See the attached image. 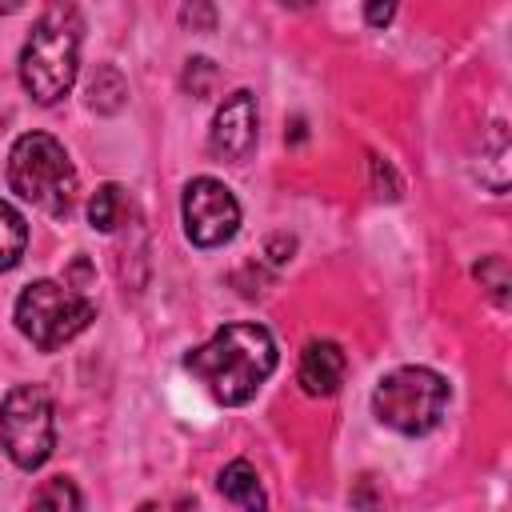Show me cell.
<instances>
[{"label":"cell","instance_id":"6da1fadb","mask_svg":"<svg viewBox=\"0 0 512 512\" xmlns=\"http://www.w3.org/2000/svg\"><path fill=\"white\" fill-rule=\"evenodd\" d=\"M184 368L220 404H248L276 368V340L264 324H224L208 344L184 356Z\"/></svg>","mask_w":512,"mask_h":512},{"label":"cell","instance_id":"7a4b0ae2","mask_svg":"<svg viewBox=\"0 0 512 512\" xmlns=\"http://www.w3.org/2000/svg\"><path fill=\"white\" fill-rule=\"evenodd\" d=\"M80 12L64 0H56L40 20L32 24V36L20 52V84L36 104H56L76 84L80 68Z\"/></svg>","mask_w":512,"mask_h":512},{"label":"cell","instance_id":"3957f363","mask_svg":"<svg viewBox=\"0 0 512 512\" xmlns=\"http://www.w3.org/2000/svg\"><path fill=\"white\" fill-rule=\"evenodd\" d=\"M8 184L20 200L52 220H64L76 204V168L64 144L48 132H24L8 152Z\"/></svg>","mask_w":512,"mask_h":512},{"label":"cell","instance_id":"277c9868","mask_svg":"<svg viewBox=\"0 0 512 512\" xmlns=\"http://www.w3.org/2000/svg\"><path fill=\"white\" fill-rule=\"evenodd\" d=\"M96 320V304L84 288L60 280H36L16 296V328L40 352H56Z\"/></svg>","mask_w":512,"mask_h":512},{"label":"cell","instance_id":"5b68a950","mask_svg":"<svg viewBox=\"0 0 512 512\" xmlns=\"http://www.w3.org/2000/svg\"><path fill=\"white\" fill-rule=\"evenodd\" d=\"M448 380L432 368H396L388 372L376 392H372V412L380 416V424L404 432V436H424L440 424L444 408H448Z\"/></svg>","mask_w":512,"mask_h":512},{"label":"cell","instance_id":"8992f818","mask_svg":"<svg viewBox=\"0 0 512 512\" xmlns=\"http://www.w3.org/2000/svg\"><path fill=\"white\" fill-rule=\"evenodd\" d=\"M0 444L16 468H40L56 448V412L44 384H16L0 404Z\"/></svg>","mask_w":512,"mask_h":512},{"label":"cell","instance_id":"52a82bcc","mask_svg":"<svg viewBox=\"0 0 512 512\" xmlns=\"http://www.w3.org/2000/svg\"><path fill=\"white\" fill-rule=\"evenodd\" d=\"M180 212H184V236L196 248H220L240 228V204H236V196L220 180H212V176H196L184 188Z\"/></svg>","mask_w":512,"mask_h":512},{"label":"cell","instance_id":"ba28073f","mask_svg":"<svg viewBox=\"0 0 512 512\" xmlns=\"http://www.w3.org/2000/svg\"><path fill=\"white\" fill-rule=\"evenodd\" d=\"M208 144L220 160H244L256 144V96L252 92H232L224 96V104L216 108L212 116V132H208Z\"/></svg>","mask_w":512,"mask_h":512},{"label":"cell","instance_id":"9c48e42d","mask_svg":"<svg viewBox=\"0 0 512 512\" xmlns=\"http://www.w3.org/2000/svg\"><path fill=\"white\" fill-rule=\"evenodd\" d=\"M344 372H348V360H344V348L332 344V340H312L304 352H300V388L308 396H332L340 384H344Z\"/></svg>","mask_w":512,"mask_h":512},{"label":"cell","instance_id":"30bf717a","mask_svg":"<svg viewBox=\"0 0 512 512\" xmlns=\"http://www.w3.org/2000/svg\"><path fill=\"white\" fill-rule=\"evenodd\" d=\"M220 496L236 508H264V492H260V476L248 460H232L220 472Z\"/></svg>","mask_w":512,"mask_h":512},{"label":"cell","instance_id":"8fae6325","mask_svg":"<svg viewBox=\"0 0 512 512\" xmlns=\"http://www.w3.org/2000/svg\"><path fill=\"white\" fill-rule=\"evenodd\" d=\"M124 212H128V196H124L120 184H100L88 200V220H92L96 232H116Z\"/></svg>","mask_w":512,"mask_h":512},{"label":"cell","instance_id":"7c38bea8","mask_svg":"<svg viewBox=\"0 0 512 512\" xmlns=\"http://www.w3.org/2000/svg\"><path fill=\"white\" fill-rule=\"evenodd\" d=\"M24 244H28V224H24V216H20L8 200H0V272L16 268V260L24 256Z\"/></svg>","mask_w":512,"mask_h":512},{"label":"cell","instance_id":"4fadbf2b","mask_svg":"<svg viewBox=\"0 0 512 512\" xmlns=\"http://www.w3.org/2000/svg\"><path fill=\"white\" fill-rule=\"evenodd\" d=\"M124 100H128L124 76H120L116 68H108V64L96 68V76H92V84H88V104H92L96 112H120Z\"/></svg>","mask_w":512,"mask_h":512},{"label":"cell","instance_id":"5bb4252c","mask_svg":"<svg viewBox=\"0 0 512 512\" xmlns=\"http://www.w3.org/2000/svg\"><path fill=\"white\" fill-rule=\"evenodd\" d=\"M32 504H40V508H80V504H84V496L72 488V480L56 476V480H48L44 488H36V492H32Z\"/></svg>","mask_w":512,"mask_h":512},{"label":"cell","instance_id":"9a60e30c","mask_svg":"<svg viewBox=\"0 0 512 512\" xmlns=\"http://www.w3.org/2000/svg\"><path fill=\"white\" fill-rule=\"evenodd\" d=\"M180 84H184V92H192V96H208V92H212V84H216V64H212V60H204V56L188 60V68H184Z\"/></svg>","mask_w":512,"mask_h":512},{"label":"cell","instance_id":"2e32d148","mask_svg":"<svg viewBox=\"0 0 512 512\" xmlns=\"http://www.w3.org/2000/svg\"><path fill=\"white\" fill-rule=\"evenodd\" d=\"M476 276H480V284H488V292L496 296V304L508 300V268H504L500 256H488L484 264H476Z\"/></svg>","mask_w":512,"mask_h":512},{"label":"cell","instance_id":"e0dca14e","mask_svg":"<svg viewBox=\"0 0 512 512\" xmlns=\"http://www.w3.org/2000/svg\"><path fill=\"white\" fill-rule=\"evenodd\" d=\"M180 24H188L192 32H212V28H216V8H212V0H184Z\"/></svg>","mask_w":512,"mask_h":512},{"label":"cell","instance_id":"ac0fdd59","mask_svg":"<svg viewBox=\"0 0 512 512\" xmlns=\"http://www.w3.org/2000/svg\"><path fill=\"white\" fill-rule=\"evenodd\" d=\"M396 4H400V0H364V20H368L372 28H384V24H392Z\"/></svg>","mask_w":512,"mask_h":512},{"label":"cell","instance_id":"d6986e66","mask_svg":"<svg viewBox=\"0 0 512 512\" xmlns=\"http://www.w3.org/2000/svg\"><path fill=\"white\" fill-rule=\"evenodd\" d=\"M20 8H24V0H0V16H12Z\"/></svg>","mask_w":512,"mask_h":512}]
</instances>
